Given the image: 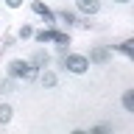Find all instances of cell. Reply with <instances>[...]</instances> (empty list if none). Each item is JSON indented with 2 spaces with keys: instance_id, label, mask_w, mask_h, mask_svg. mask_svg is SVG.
Listing matches in <instances>:
<instances>
[{
  "instance_id": "1",
  "label": "cell",
  "mask_w": 134,
  "mask_h": 134,
  "mask_svg": "<svg viewBox=\"0 0 134 134\" xmlns=\"http://www.w3.org/2000/svg\"><path fill=\"white\" fill-rule=\"evenodd\" d=\"M6 73H8V78H25V81H34V78H36V67H34L31 62L14 59V62H8Z\"/></svg>"
},
{
  "instance_id": "2",
  "label": "cell",
  "mask_w": 134,
  "mask_h": 134,
  "mask_svg": "<svg viewBox=\"0 0 134 134\" xmlns=\"http://www.w3.org/2000/svg\"><path fill=\"white\" fill-rule=\"evenodd\" d=\"M64 67L70 70V73H87L90 59H87V56H75V53H67V56H64Z\"/></svg>"
},
{
  "instance_id": "3",
  "label": "cell",
  "mask_w": 134,
  "mask_h": 134,
  "mask_svg": "<svg viewBox=\"0 0 134 134\" xmlns=\"http://www.w3.org/2000/svg\"><path fill=\"white\" fill-rule=\"evenodd\" d=\"M75 6H78V11H81V14H90V17L100 11V3H98V0H78Z\"/></svg>"
},
{
  "instance_id": "4",
  "label": "cell",
  "mask_w": 134,
  "mask_h": 134,
  "mask_svg": "<svg viewBox=\"0 0 134 134\" xmlns=\"http://www.w3.org/2000/svg\"><path fill=\"white\" fill-rule=\"evenodd\" d=\"M31 8H34V14H39V17H45V20H48V23H53V20H56V17H53V11H50V8L45 6V3H39V0H36V3H31Z\"/></svg>"
},
{
  "instance_id": "5",
  "label": "cell",
  "mask_w": 134,
  "mask_h": 134,
  "mask_svg": "<svg viewBox=\"0 0 134 134\" xmlns=\"http://www.w3.org/2000/svg\"><path fill=\"white\" fill-rule=\"evenodd\" d=\"M90 62H98V64L109 62V50H106V48H92V53H90Z\"/></svg>"
},
{
  "instance_id": "6",
  "label": "cell",
  "mask_w": 134,
  "mask_h": 134,
  "mask_svg": "<svg viewBox=\"0 0 134 134\" xmlns=\"http://www.w3.org/2000/svg\"><path fill=\"white\" fill-rule=\"evenodd\" d=\"M48 62H50V56L45 53V50H36V53H34V59H31L34 67H48Z\"/></svg>"
},
{
  "instance_id": "7",
  "label": "cell",
  "mask_w": 134,
  "mask_h": 134,
  "mask_svg": "<svg viewBox=\"0 0 134 134\" xmlns=\"http://www.w3.org/2000/svg\"><path fill=\"white\" fill-rule=\"evenodd\" d=\"M11 112H14V109L8 106V103H0V126H6L8 120H11Z\"/></svg>"
},
{
  "instance_id": "8",
  "label": "cell",
  "mask_w": 134,
  "mask_h": 134,
  "mask_svg": "<svg viewBox=\"0 0 134 134\" xmlns=\"http://www.w3.org/2000/svg\"><path fill=\"white\" fill-rule=\"evenodd\" d=\"M39 81L45 84V87H56V81H59V78H56V73H50V70H45V73L39 75Z\"/></svg>"
},
{
  "instance_id": "9",
  "label": "cell",
  "mask_w": 134,
  "mask_h": 134,
  "mask_svg": "<svg viewBox=\"0 0 134 134\" xmlns=\"http://www.w3.org/2000/svg\"><path fill=\"white\" fill-rule=\"evenodd\" d=\"M123 106H126V112H134V90H126V95H123Z\"/></svg>"
},
{
  "instance_id": "10",
  "label": "cell",
  "mask_w": 134,
  "mask_h": 134,
  "mask_svg": "<svg viewBox=\"0 0 134 134\" xmlns=\"http://www.w3.org/2000/svg\"><path fill=\"white\" fill-rule=\"evenodd\" d=\"M117 50H120V53H126V56H131V53H134V42H131V39L120 42V45H117Z\"/></svg>"
},
{
  "instance_id": "11",
  "label": "cell",
  "mask_w": 134,
  "mask_h": 134,
  "mask_svg": "<svg viewBox=\"0 0 134 134\" xmlns=\"http://www.w3.org/2000/svg\"><path fill=\"white\" fill-rule=\"evenodd\" d=\"M53 36H56V31H39V34H36V42L45 45V42H53Z\"/></svg>"
},
{
  "instance_id": "12",
  "label": "cell",
  "mask_w": 134,
  "mask_h": 134,
  "mask_svg": "<svg viewBox=\"0 0 134 134\" xmlns=\"http://www.w3.org/2000/svg\"><path fill=\"white\" fill-rule=\"evenodd\" d=\"M0 92H14V78H6L0 84Z\"/></svg>"
},
{
  "instance_id": "13",
  "label": "cell",
  "mask_w": 134,
  "mask_h": 134,
  "mask_svg": "<svg viewBox=\"0 0 134 134\" xmlns=\"http://www.w3.org/2000/svg\"><path fill=\"white\" fill-rule=\"evenodd\" d=\"M59 17H62V20H64L67 25H73V23H75V14H73V11H67V8H64V11H62Z\"/></svg>"
},
{
  "instance_id": "14",
  "label": "cell",
  "mask_w": 134,
  "mask_h": 134,
  "mask_svg": "<svg viewBox=\"0 0 134 134\" xmlns=\"http://www.w3.org/2000/svg\"><path fill=\"white\" fill-rule=\"evenodd\" d=\"M31 28H28V25H23V28H20V39H28V36H31Z\"/></svg>"
},
{
  "instance_id": "15",
  "label": "cell",
  "mask_w": 134,
  "mask_h": 134,
  "mask_svg": "<svg viewBox=\"0 0 134 134\" xmlns=\"http://www.w3.org/2000/svg\"><path fill=\"white\" fill-rule=\"evenodd\" d=\"M92 131H95V134H106V131H112V126H95Z\"/></svg>"
},
{
  "instance_id": "16",
  "label": "cell",
  "mask_w": 134,
  "mask_h": 134,
  "mask_svg": "<svg viewBox=\"0 0 134 134\" xmlns=\"http://www.w3.org/2000/svg\"><path fill=\"white\" fill-rule=\"evenodd\" d=\"M6 6L8 8H20V6H23V0H6Z\"/></svg>"
},
{
  "instance_id": "17",
  "label": "cell",
  "mask_w": 134,
  "mask_h": 134,
  "mask_svg": "<svg viewBox=\"0 0 134 134\" xmlns=\"http://www.w3.org/2000/svg\"><path fill=\"white\" fill-rule=\"evenodd\" d=\"M117 3H129V0H117Z\"/></svg>"
}]
</instances>
